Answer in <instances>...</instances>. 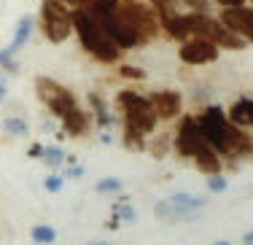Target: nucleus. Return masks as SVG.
Returning <instances> with one entry per match:
<instances>
[{"label": "nucleus", "mask_w": 253, "mask_h": 245, "mask_svg": "<svg viewBox=\"0 0 253 245\" xmlns=\"http://www.w3.org/2000/svg\"><path fill=\"white\" fill-rule=\"evenodd\" d=\"M116 108L124 122V146L132 148V151H143L146 137L154 132L156 122H159L151 100L146 94L135 92V89H122L116 94Z\"/></svg>", "instance_id": "obj_1"}, {"label": "nucleus", "mask_w": 253, "mask_h": 245, "mask_svg": "<svg viewBox=\"0 0 253 245\" xmlns=\"http://www.w3.org/2000/svg\"><path fill=\"white\" fill-rule=\"evenodd\" d=\"M73 35L78 38L81 49L100 65H116L124 54L94 19V14L86 8H73Z\"/></svg>", "instance_id": "obj_2"}, {"label": "nucleus", "mask_w": 253, "mask_h": 245, "mask_svg": "<svg viewBox=\"0 0 253 245\" xmlns=\"http://www.w3.org/2000/svg\"><path fill=\"white\" fill-rule=\"evenodd\" d=\"M186 19H189V33L197 35V38L210 41L218 49H232V51L245 49V41L240 35H234L221 19H213L210 14H200V11H189Z\"/></svg>", "instance_id": "obj_3"}, {"label": "nucleus", "mask_w": 253, "mask_h": 245, "mask_svg": "<svg viewBox=\"0 0 253 245\" xmlns=\"http://www.w3.org/2000/svg\"><path fill=\"white\" fill-rule=\"evenodd\" d=\"M197 124H200L205 140H208V146L213 148V151H218L221 157H229L232 154V132H234V124L226 119V113L218 108V105H208L200 119H197Z\"/></svg>", "instance_id": "obj_4"}, {"label": "nucleus", "mask_w": 253, "mask_h": 245, "mask_svg": "<svg viewBox=\"0 0 253 245\" xmlns=\"http://www.w3.org/2000/svg\"><path fill=\"white\" fill-rule=\"evenodd\" d=\"M41 33L49 43H65L73 35V8L59 0H43L41 3Z\"/></svg>", "instance_id": "obj_5"}, {"label": "nucleus", "mask_w": 253, "mask_h": 245, "mask_svg": "<svg viewBox=\"0 0 253 245\" xmlns=\"http://www.w3.org/2000/svg\"><path fill=\"white\" fill-rule=\"evenodd\" d=\"M35 94H38L41 105L49 111V116L57 119V122L68 111H73L78 105L76 94L70 92L65 83H59L57 79H51V76H38V79H35Z\"/></svg>", "instance_id": "obj_6"}, {"label": "nucleus", "mask_w": 253, "mask_h": 245, "mask_svg": "<svg viewBox=\"0 0 253 245\" xmlns=\"http://www.w3.org/2000/svg\"><path fill=\"white\" fill-rule=\"evenodd\" d=\"M116 11H119V16H122L126 25H129L143 41H146V43H148V41H154L156 35L162 33L159 14H156L151 5L140 3V0H119Z\"/></svg>", "instance_id": "obj_7"}, {"label": "nucleus", "mask_w": 253, "mask_h": 245, "mask_svg": "<svg viewBox=\"0 0 253 245\" xmlns=\"http://www.w3.org/2000/svg\"><path fill=\"white\" fill-rule=\"evenodd\" d=\"M92 14H94V11H92ZM94 19L100 22L102 30H105V33L111 35V41H113V43H116L122 51L137 49V46L146 43V41H143L140 35H137L135 30H132V27L122 19V16H119V11H116V8H111V11H97V14H94Z\"/></svg>", "instance_id": "obj_8"}, {"label": "nucleus", "mask_w": 253, "mask_h": 245, "mask_svg": "<svg viewBox=\"0 0 253 245\" xmlns=\"http://www.w3.org/2000/svg\"><path fill=\"white\" fill-rule=\"evenodd\" d=\"M202 205H205V200L180 191V194H172V197H167V200L156 202L154 213H156V218H162V221H180V218H191L194 210H200Z\"/></svg>", "instance_id": "obj_9"}, {"label": "nucleus", "mask_w": 253, "mask_h": 245, "mask_svg": "<svg viewBox=\"0 0 253 245\" xmlns=\"http://www.w3.org/2000/svg\"><path fill=\"white\" fill-rule=\"evenodd\" d=\"M205 146H208V140H205L197 119L194 116H183L180 124H178V132H175V151L180 154V157L194 159Z\"/></svg>", "instance_id": "obj_10"}, {"label": "nucleus", "mask_w": 253, "mask_h": 245, "mask_svg": "<svg viewBox=\"0 0 253 245\" xmlns=\"http://www.w3.org/2000/svg\"><path fill=\"white\" fill-rule=\"evenodd\" d=\"M218 51L221 49L215 43L191 35V38L180 41L178 57H180V62H186V65H210V62H215V59H218Z\"/></svg>", "instance_id": "obj_11"}, {"label": "nucleus", "mask_w": 253, "mask_h": 245, "mask_svg": "<svg viewBox=\"0 0 253 245\" xmlns=\"http://www.w3.org/2000/svg\"><path fill=\"white\" fill-rule=\"evenodd\" d=\"M221 22L243 41H253V8H248V5L224 8L221 11Z\"/></svg>", "instance_id": "obj_12"}, {"label": "nucleus", "mask_w": 253, "mask_h": 245, "mask_svg": "<svg viewBox=\"0 0 253 245\" xmlns=\"http://www.w3.org/2000/svg\"><path fill=\"white\" fill-rule=\"evenodd\" d=\"M148 100H151L154 111L159 119H175L180 108H183V100H180V94L175 92V89H159V92L148 94Z\"/></svg>", "instance_id": "obj_13"}, {"label": "nucleus", "mask_w": 253, "mask_h": 245, "mask_svg": "<svg viewBox=\"0 0 253 245\" xmlns=\"http://www.w3.org/2000/svg\"><path fill=\"white\" fill-rule=\"evenodd\" d=\"M59 124H62L65 135L70 137H86L92 132V116H89V111H84L81 105H76L73 111H68L62 119H59Z\"/></svg>", "instance_id": "obj_14"}, {"label": "nucleus", "mask_w": 253, "mask_h": 245, "mask_svg": "<svg viewBox=\"0 0 253 245\" xmlns=\"http://www.w3.org/2000/svg\"><path fill=\"white\" fill-rule=\"evenodd\" d=\"M226 119L234 124V127H253V97H240L232 103Z\"/></svg>", "instance_id": "obj_15"}, {"label": "nucleus", "mask_w": 253, "mask_h": 245, "mask_svg": "<svg viewBox=\"0 0 253 245\" xmlns=\"http://www.w3.org/2000/svg\"><path fill=\"white\" fill-rule=\"evenodd\" d=\"M33 33H35V16L33 14H25L19 22H16V27H14V35H11V43H8V49L14 51H22L27 46V41L33 38Z\"/></svg>", "instance_id": "obj_16"}, {"label": "nucleus", "mask_w": 253, "mask_h": 245, "mask_svg": "<svg viewBox=\"0 0 253 245\" xmlns=\"http://www.w3.org/2000/svg\"><path fill=\"white\" fill-rule=\"evenodd\" d=\"M159 22H162V30H165V33L170 35L172 41H186V38H191L186 14H172V16H165V19H159Z\"/></svg>", "instance_id": "obj_17"}, {"label": "nucleus", "mask_w": 253, "mask_h": 245, "mask_svg": "<svg viewBox=\"0 0 253 245\" xmlns=\"http://www.w3.org/2000/svg\"><path fill=\"white\" fill-rule=\"evenodd\" d=\"M86 100H89V105H92L94 122L100 124V129H111L116 119H113V113H111V108H108V103L100 97L97 92H89V97H86Z\"/></svg>", "instance_id": "obj_18"}, {"label": "nucleus", "mask_w": 253, "mask_h": 245, "mask_svg": "<svg viewBox=\"0 0 253 245\" xmlns=\"http://www.w3.org/2000/svg\"><path fill=\"white\" fill-rule=\"evenodd\" d=\"M194 164L200 167V172H205V175L221 172V154H218V151H213L210 146H205L202 151L194 157Z\"/></svg>", "instance_id": "obj_19"}, {"label": "nucleus", "mask_w": 253, "mask_h": 245, "mask_svg": "<svg viewBox=\"0 0 253 245\" xmlns=\"http://www.w3.org/2000/svg\"><path fill=\"white\" fill-rule=\"evenodd\" d=\"M46 162V167H51V170H59L65 162H68V154L62 151L59 146H49V148H43V157H41Z\"/></svg>", "instance_id": "obj_20"}, {"label": "nucleus", "mask_w": 253, "mask_h": 245, "mask_svg": "<svg viewBox=\"0 0 253 245\" xmlns=\"http://www.w3.org/2000/svg\"><path fill=\"white\" fill-rule=\"evenodd\" d=\"M30 237H33L38 245H51L54 240H57V229H54V226H49V224H38V226H33Z\"/></svg>", "instance_id": "obj_21"}, {"label": "nucleus", "mask_w": 253, "mask_h": 245, "mask_svg": "<svg viewBox=\"0 0 253 245\" xmlns=\"http://www.w3.org/2000/svg\"><path fill=\"white\" fill-rule=\"evenodd\" d=\"M3 129H5V135H11V137H25L30 132V127H27V122L22 116H8L3 122Z\"/></svg>", "instance_id": "obj_22"}, {"label": "nucleus", "mask_w": 253, "mask_h": 245, "mask_svg": "<svg viewBox=\"0 0 253 245\" xmlns=\"http://www.w3.org/2000/svg\"><path fill=\"white\" fill-rule=\"evenodd\" d=\"M148 5L159 14V19H165V16H172V14H178V5H180V0H148Z\"/></svg>", "instance_id": "obj_23"}, {"label": "nucleus", "mask_w": 253, "mask_h": 245, "mask_svg": "<svg viewBox=\"0 0 253 245\" xmlns=\"http://www.w3.org/2000/svg\"><path fill=\"white\" fill-rule=\"evenodd\" d=\"M0 70H5V73H11V76L19 73V62H16V54L8 49V46H3V49H0Z\"/></svg>", "instance_id": "obj_24"}, {"label": "nucleus", "mask_w": 253, "mask_h": 245, "mask_svg": "<svg viewBox=\"0 0 253 245\" xmlns=\"http://www.w3.org/2000/svg\"><path fill=\"white\" fill-rule=\"evenodd\" d=\"M94 189H97L100 194H116V191L124 189V183L119 181V178H100V181L94 183Z\"/></svg>", "instance_id": "obj_25"}, {"label": "nucleus", "mask_w": 253, "mask_h": 245, "mask_svg": "<svg viewBox=\"0 0 253 245\" xmlns=\"http://www.w3.org/2000/svg\"><path fill=\"white\" fill-rule=\"evenodd\" d=\"M119 76H122V79H129V81H143L146 79V70L135 68V65H119Z\"/></svg>", "instance_id": "obj_26"}, {"label": "nucleus", "mask_w": 253, "mask_h": 245, "mask_svg": "<svg viewBox=\"0 0 253 245\" xmlns=\"http://www.w3.org/2000/svg\"><path fill=\"white\" fill-rule=\"evenodd\" d=\"M62 186H65V178L59 175V172H54V175H46V178H43V189L49 191V194H59V191H62Z\"/></svg>", "instance_id": "obj_27"}, {"label": "nucleus", "mask_w": 253, "mask_h": 245, "mask_svg": "<svg viewBox=\"0 0 253 245\" xmlns=\"http://www.w3.org/2000/svg\"><path fill=\"white\" fill-rule=\"evenodd\" d=\"M229 186V181L224 175H221V172H213V175H208V189L210 191H224Z\"/></svg>", "instance_id": "obj_28"}, {"label": "nucleus", "mask_w": 253, "mask_h": 245, "mask_svg": "<svg viewBox=\"0 0 253 245\" xmlns=\"http://www.w3.org/2000/svg\"><path fill=\"white\" fill-rule=\"evenodd\" d=\"M180 3H186L191 11H200V14H208L210 8V0H180Z\"/></svg>", "instance_id": "obj_29"}, {"label": "nucleus", "mask_w": 253, "mask_h": 245, "mask_svg": "<svg viewBox=\"0 0 253 245\" xmlns=\"http://www.w3.org/2000/svg\"><path fill=\"white\" fill-rule=\"evenodd\" d=\"M43 148L46 146H41V143H33V146L27 148V157L30 159H41V157H43Z\"/></svg>", "instance_id": "obj_30"}, {"label": "nucleus", "mask_w": 253, "mask_h": 245, "mask_svg": "<svg viewBox=\"0 0 253 245\" xmlns=\"http://www.w3.org/2000/svg\"><path fill=\"white\" fill-rule=\"evenodd\" d=\"M65 175H68V178H73V181H76V178H81V175H84V167L73 164V167H68V170H65Z\"/></svg>", "instance_id": "obj_31"}, {"label": "nucleus", "mask_w": 253, "mask_h": 245, "mask_svg": "<svg viewBox=\"0 0 253 245\" xmlns=\"http://www.w3.org/2000/svg\"><path fill=\"white\" fill-rule=\"evenodd\" d=\"M221 8H234V5H245V0H215Z\"/></svg>", "instance_id": "obj_32"}, {"label": "nucleus", "mask_w": 253, "mask_h": 245, "mask_svg": "<svg viewBox=\"0 0 253 245\" xmlns=\"http://www.w3.org/2000/svg\"><path fill=\"white\" fill-rule=\"evenodd\" d=\"M5 97H8V83H5V76L0 73V103H3Z\"/></svg>", "instance_id": "obj_33"}, {"label": "nucleus", "mask_w": 253, "mask_h": 245, "mask_svg": "<svg viewBox=\"0 0 253 245\" xmlns=\"http://www.w3.org/2000/svg\"><path fill=\"white\" fill-rule=\"evenodd\" d=\"M59 3H65L68 8H81V0H59Z\"/></svg>", "instance_id": "obj_34"}, {"label": "nucleus", "mask_w": 253, "mask_h": 245, "mask_svg": "<svg viewBox=\"0 0 253 245\" xmlns=\"http://www.w3.org/2000/svg\"><path fill=\"white\" fill-rule=\"evenodd\" d=\"M86 245H113L111 240H89Z\"/></svg>", "instance_id": "obj_35"}, {"label": "nucleus", "mask_w": 253, "mask_h": 245, "mask_svg": "<svg viewBox=\"0 0 253 245\" xmlns=\"http://www.w3.org/2000/svg\"><path fill=\"white\" fill-rule=\"evenodd\" d=\"M243 245H253V232H248V235L243 237Z\"/></svg>", "instance_id": "obj_36"}, {"label": "nucleus", "mask_w": 253, "mask_h": 245, "mask_svg": "<svg viewBox=\"0 0 253 245\" xmlns=\"http://www.w3.org/2000/svg\"><path fill=\"white\" fill-rule=\"evenodd\" d=\"M215 245H232V243H215Z\"/></svg>", "instance_id": "obj_37"}]
</instances>
